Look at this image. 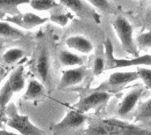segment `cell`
<instances>
[{"label": "cell", "instance_id": "16", "mask_svg": "<svg viewBox=\"0 0 151 135\" xmlns=\"http://www.w3.org/2000/svg\"><path fill=\"white\" fill-rule=\"evenodd\" d=\"M59 58L60 63L65 66H80L84 64V58L68 50L60 51Z\"/></svg>", "mask_w": 151, "mask_h": 135}, {"label": "cell", "instance_id": "7", "mask_svg": "<svg viewBox=\"0 0 151 135\" xmlns=\"http://www.w3.org/2000/svg\"><path fill=\"white\" fill-rule=\"evenodd\" d=\"M110 96L111 95L107 91L96 89L94 92L89 94L88 95L81 99L75 105V108L80 112H87L90 110L98 108L106 103L109 100Z\"/></svg>", "mask_w": 151, "mask_h": 135}, {"label": "cell", "instance_id": "17", "mask_svg": "<svg viewBox=\"0 0 151 135\" xmlns=\"http://www.w3.org/2000/svg\"><path fill=\"white\" fill-rule=\"evenodd\" d=\"M45 89L41 82L36 80H32L28 84L26 92L23 95L24 100H35L44 95Z\"/></svg>", "mask_w": 151, "mask_h": 135}, {"label": "cell", "instance_id": "9", "mask_svg": "<svg viewBox=\"0 0 151 135\" xmlns=\"http://www.w3.org/2000/svg\"><path fill=\"white\" fill-rule=\"evenodd\" d=\"M86 74V70L83 65L63 71L59 83V88H66L80 84L84 81Z\"/></svg>", "mask_w": 151, "mask_h": 135}, {"label": "cell", "instance_id": "19", "mask_svg": "<svg viewBox=\"0 0 151 135\" xmlns=\"http://www.w3.org/2000/svg\"><path fill=\"white\" fill-rule=\"evenodd\" d=\"M24 54H25V51L22 49H20V48H11V49H7L3 54L2 57H3V60L6 64H15L21 58H22Z\"/></svg>", "mask_w": 151, "mask_h": 135}, {"label": "cell", "instance_id": "12", "mask_svg": "<svg viewBox=\"0 0 151 135\" xmlns=\"http://www.w3.org/2000/svg\"><path fill=\"white\" fill-rule=\"evenodd\" d=\"M50 55L46 48H43L37 57L36 62V71L43 83H46L50 77Z\"/></svg>", "mask_w": 151, "mask_h": 135}, {"label": "cell", "instance_id": "27", "mask_svg": "<svg viewBox=\"0 0 151 135\" xmlns=\"http://www.w3.org/2000/svg\"><path fill=\"white\" fill-rule=\"evenodd\" d=\"M0 135H21V134L12 132V131H8L6 130H0Z\"/></svg>", "mask_w": 151, "mask_h": 135}, {"label": "cell", "instance_id": "26", "mask_svg": "<svg viewBox=\"0 0 151 135\" xmlns=\"http://www.w3.org/2000/svg\"><path fill=\"white\" fill-rule=\"evenodd\" d=\"M49 20L57 25L64 27L68 22V16L63 13H53V14H51Z\"/></svg>", "mask_w": 151, "mask_h": 135}, {"label": "cell", "instance_id": "13", "mask_svg": "<svg viewBox=\"0 0 151 135\" xmlns=\"http://www.w3.org/2000/svg\"><path fill=\"white\" fill-rule=\"evenodd\" d=\"M66 45L78 52L82 54H89L93 49V42L83 35H73L69 36L66 40Z\"/></svg>", "mask_w": 151, "mask_h": 135}, {"label": "cell", "instance_id": "1", "mask_svg": "<svg viewBox=\"0 0 151 135\" xmlns=\"http://www.w3.org/2000/svg\"><path fill=\"white\" fill-rule=\"evenodd\" d=\"M147 135V131L134 124L118 119H104L93 123L84 135Z\"/></svg>", "mask_w": 151, "mask_h": 135}, {"label": "cell", "instance_id": "23", "mask_svg": "<svg viewBox=\"0 0 151 135\" xmlns=\"http://www.w3.org/2000/svg\"><path fill=\"white\" fill-rule=\"evenodd\" d=\"M137 74L139 75V79H140L146 87L151 91V69L139 67L137 69Z\"/></svg>", "mask_w": 151, "mask_h": 135}, {"label": "cell", "instance_id": "21", "mask_svg": "<svg viewBox=\"0 0 151 135\" xmlns=\"http://www.w3.org/2000/svg\"><path fill=\"white\" fill-rule=\"evenodd\" d=\"M151 119V98L139 106L136 114V121H146Z\"/></svg>", "mask_w": 151, "mask_h": 135}, {"label": "cell", "instance_id": "10", "mask_svg": "<svg viewBox=\"0 0 151 135\" xmlns=\"http://www.w3.org/2000/svg\"><path fill=\"white\" fill-rule=\"evenodd\" d=\"M139 80L137 72H116L112 74L108 81L101 86L112 88H122L127 84Z\"/></svg>", "mask_w": 151, "mask_h": 135}, {"label": "cell", "instance_id": "11", "mask_svg": "<svg viewBox=\"0 0 151 135\" xmlns=\"http://www.w3.org/2000/svg\"><path fill=\"white\" fill-rule=\"evenodd\" d=\"M143 92H144L143 88H137L132 90L131 92H129L118 105L117 108L118 115L124 117L128 113H130L135 108L137 102H139L141 95H143Z\"/></svg>", "mask_w": 151, "mask_h": 135}, {"label": "cell", "instance_id": "15", "mask_svg": "<svg viewBox=\"0 0 151 135\" xmlns=\"http://www.w3.org/2000/svg\"><path fill=\"white\" fill-rule=\"evenodd\" d=\"M59 1L66 8L78 15H89L90 13L94 14L93 10L89 8L82 0H59Z\"/></svg>", "mask_w": 151, "mask_h": 135}, {"label": "cell", "instance_id": "18", "mask_svg": "<svg viewBox=\"0 0 151 135\" xmlns=\"http://www.w3.org/2000/svg\"><path fill=\"white\" fill-rule=\"evenodd\" d=\"M0 36L11 39H20L24 36V33L12 26L9 22L0 21Z\"/></svg>", "mask_w": 151, "mask_h": 135}, {"label": "cell", "instance_id": "8", "mask_svg": "<svg viewBox=\"0 0 151 135\" xmlns=\"http://www.w3.org/2000/svg\"><path fill=\"white\" fill-rule=\"evenodd\" d=\"M87 119V117L77 110H73L68 112V114L58 123L52 126L54 132H60L81 126Z\"/></svg>", "mask_w": 151, "mask_h": 135}, {"label": "cell", "instance_id": "5", "mask_svg": "<svg viewBox=\"0 0 151 135\" xmlns=\"http://www.w3.org/2000/svg\"><path fill=\"white\" fill-rule=\"evenodd\" d=\"M8 109H9V117L8 119L6 121V123L9 127L16 130L21 135H46L42 129L35 125L30 121L28 116L19 114L14 110L13 104H12L13 110H11V107H9Z\"/></svg>", "mask_w": 151, "mask_h": 135}, {"label": "cell", "instance_id": "29", "mask_svg": "<svg viewBox=\"0 0 151 135\" xmlns=\"http://www.w3.org/2000/svg\"><path fill=\"white\" fill-rule=\"evenodd\" d=\"M119 135H121V134H119Z\"/></svg>", "mask_w": 151, "mask_h": 135}, {"label": "cell", "instance_id": "6", "mask_svg": "<svg viewBox=\"0 0 151 135\" xmlns=\"http://www.w3.org/2000/svg\"><path fill=\"white\" fill-rule=\"evenodd\" d=\"M49 20L46 17H41L33 13H17L14 15L6 16L5 21L11 24L16 25L23 29H31L37 26L43 25Z\"/></svg>", "mask_w": 151, "mask_h": 135}, {"label": "cell", "instance_id": "14", "mask_svg": "<svg viewBox=\"0 0 151 135\" xmlns=\"http://www.w3.org/2000/svg\"><path fill=\"white\" fill-rule=\"evenodd\" d=\"M30 0H0V18L19 13L20 6L29 4Z\"/></svg>", "mask_w": 151, "mask_h": 135}, {"label": "cell", "instance_id": "22", "mask_svg": "<svg viewBox=\"0 0 151 135\" xmlns=\"http://www.w3.org/2000/svg\"><path fill=\"white\" fill-rule=\"evenodd\" d=\"M87 2L94 8L107 13H114V8L109 0H87Z\"/></svg>", "mask_w": 151, "mask_h": 135}, {"label": "cell", "instance_id": "3", "mask_svg": "<svg viewBox=\"0 0 151 135\" xmlns=\"http://www.w3.org/2000/svg\"><path fill=\"white\" fill-rule=\"evenodd\" d=\"M24 88V67L23 65H20L11 74L0 89V110H3L7 106L14 93L20 92Z\"/></svg>", "mask_w": 151, "mask_h": 135}, {"label": "cell", "instance_id": "20", "mask_svg": "<svg viewBox=\"0 0 151 135\" xmlns=\"http://www.w3.org/2000/svg\"><path fill=\"white\" fill-rule=\"evenodd\" d=\"M29 5L34 10L41 12L53 9L59 6V3L54 0H30Z\"/></svg>", "mask_w": 151, "mask_h": 135}, {"label": "cell", "instance_id": "24", "mask_svg": "<svg viewBox=\"0 0 151 135\" xmlns=\"http://www.w3.org/2000/svg\"><path fill=\"white\" fill-rule=\"evenodd\" d=\"M136 44L140 49L151 48V30L138 35L136 38Z\"/></svg>", "mask_w": 151, "mask_h": 135}, {"label": "cell", "instance_id": "28", "mask_svg": "<svg viewBox=\"0 0 151 135\" xmlns=\"http://www.w3.org/2000/svg\"><path fill=\"white\" fill-rule=\"evenodd\" d=\"M6 120V116L4 114L3 111H0V127L2 126L3 123H5Z\"/></svg>", "mask_w": 151, "mask_h": 135}, {"label": "cell", "instance_id": "25", "mask_svg": "<svg viewBox=\"0 0 151 135\" xmlns=\"http://www.w3.org/2000/svg\"><path fill=\"white\" fill-rule=\"evenodd\" d=\"M104 70H105V60L101 57H97L94 59L93 65V74L96 76H99L103 73Z\"/></svg>", "mask_w": 151, "mask_h": 135}, {"label": "cell", "instance_id": "4", "mask_svg": "<svg viewBox=\"0 0 151 135\" xmlns=\"http://www.w3.org/2000/svg\"><path fill=\"white\" fill-rule=\"evenodd\" d=\"M113 28L124 50L132 57H138L139 49L133 39V28L130 22L125 18L118 16L113 21Z\"/></svg>", "mask_w": 151, "mask_h": 135}, {"label": "cell", "instance_id": "2", "mask_svg": "<svg viewBox=\"0 0 151 135\" xmlns=\"http://www.w3.org/2000/svg\"><path fill=\"white\" fill-rule=\"evenodd\" d=\"M105 48V69H117V68H124V67L130 66H151V55H143L133 57L130 59L124 58H116L114 56V48L111 41L109 39H106L104 43Z\"/></svg>", "mask_w": 151, "mask_h": 135}]
</instances>
